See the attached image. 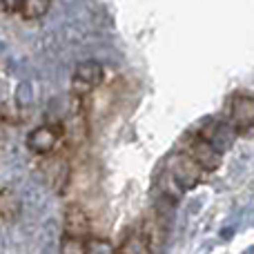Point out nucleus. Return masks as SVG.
Here are the masks:
<instances>
[{
  "label": "nucleus",
  "instance_id": "1",
  "mask_svg": "<svg viewBox=\"0 0 254 254\" xmlns=\"http://www.w3.org/2000/svg\"><path fill=\"white\" fill-rule=\"evenodd\" d=\"M205 176H207V172L203 170V167L198 165V163L194 161L192 156L183 154L181 149L170 158V170H167V179H170L172 183H174L176 188L181 190V192H185V190H192L194 185L201 183Z\"/></svg>",
  "mask_w": 254,
  "mask_h": 254
},
{
  "label": "nucleus",
  "instance_id": "2",
  "mask_svg": "<svg viewBox=\"0 0 254 254\" xmlns=\"http://www.w3.org/2000/svg\"><path fill=\"white\" fill-rule=\"evenodd\" d=\"M63 140H65V129L61 125H40L29 134L27 147L38 156H49L61 147Z\"/></svg>",
  "mask_w": 254,
  "mask_h": 254
},
{
  "label": "nucleus",
  "instance_id": "3",
  "mask_svg": "<svg viewBox=\"0 0 254 254\" xmlns=\"http://www.w3.org/2000/svg\"><path fill=\"white\" fill-rule=\"evenodd\" d=\"M103 76H105V71H103L101 63L89 61V63L78 65L74 76H71V94L76 98H87L103 83Z\"/></svg>",
  "mask_w": 254,
  "mask_h": 254
},
{
  "label": "nucleus",
  "instance_id": "4",
  "mask_svg": "<svg viewBox=\"0 0 254 254\" xmlns=\"http://www.w3.org/2000/svg\"><path fill=\"white\" fill-rule=\"evenodd\" d=\"M65 234L67 237L87 239L89 234V216L80 205H69L65 212Z\"/></svg>",
  "mask_w": 254,
  "mask_h": 254
},
{
  "label": "nucleus",
  "instance_id": "5",
  "mask_svg": "<svg viewBox=\"0 0 254 254\" xmlns=\"http://www.w3.org/2000/svg\"><path fill=\"white\" fill-rule=\"evenodd\" d=\"M116 250H119V254H154L152 243H149V239L145 237V232L140 228L131 230Z\"/></svg>",
  "mask_w": 254,
  "mask_h": 254
},
{
  "label": "nucleus",
  "instance_id": "6",
  "mask_svg": "<svg viewBox=\"0 0 254 254\" xmlns=\"http://www.w3.org/2000/svg\"><path fill=\"white\" fill-rule=\"evenodd\" d=\"M20 212V201H18L16 192L9 188H0V221L9 223L13 221Z\"/></svg>",
  "mask_w": 254,
  "mask_h": 254
},
{
  "label": "nucleus",
  "instance_id": "7",
  "mask_svg": "<svg viewBox=\"0 0 254 254\" xmlns=\"http://www.w3.org/2000/svg\"><path fill=\"white\" fill-rule=\"evenodd\" d=\"M49 2L52 0H22V7H20V13L29 20H36V18L45 16L49 9Z\"/></svg>",
  "mask_w": 254,
  "mask_h": 254
},
{
  "label": "nucleus",
  "instance_id": "8",
  "mask_svg": "<svg viewBox=\"0 0 254 254\" xmlns=\"http://www.w3.org/2000/svg\"><path fill=\"white\" fill-rule=\"evenodd\" d=\"M85 254H119V250L103 239H85Z\"/></svg>",
  "mask_w": 254,
  "mask_h": 254
},
{
  "label": "nucleus",
  "instance_id": "9",
  "mask_svg": "<svg viewBox=\"0 0 254 254\" xmlns=\"http://www.w3.org/2000/svg\"><path fill=\"white\" fill-rule=\"evenodd\" d=\"M61 254H85V239L78 237H63Z\"/></svg>",
  "mask_w": 254,
  "mask_h": 254
},
{
  "label": "nucleus",
  "instance_id": "10",
  "mask_svg": "<svg viewBox=\"0 0 254 254\" xmlns=\"http://www.w3.org/2000/svg\"><path fill=\"white\" fill-rule=\"evenodd\" d=\"M0 2H2L4 11H9V13L20 11V7H22V0H0Z\"/></svg>",
  "mask_w": 254,
  "mask_h": 254
}]
</instances>
